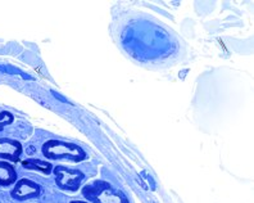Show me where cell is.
<instances>
[{"mask_svg":"<svg viewBox=\"0 0 254 203\" xmlns=\"http://www.w3.org/2000/svg\"><path fill=\"white\" fill-rule=\"evenodd\" d=\"M22 153L23 148L18 140L10 137H0V161L17 163L19 162Z\"/></svg>","mask_w":254,"mask_h":203,"instance_id":"5b68a950","label":"cell"},{"mask_svg":"<svg viewBox=\"0 0 254 203\" xmlns=\"http://www.w3.org/2000/svg\"><path fill=\"white\" fill-rule=\"evenodd\" d=\"M41 187L34 180L30 179H19L13 185V189L10 191V197L16 202H26V201L35 200L40 197Z\"/></svg>","mask_w":254,"mask_h":203,"instance_id":"277c9868","label":"cell"},{"mask_svg":"<svg viewBox=\"0 0 254 203\" xmlns=\"http://www.w3.org/2000/svg\"><path fill=\"white\" fill-rule=\"evenodd\" d=\"M82 196L89 203H130L124 192L104 180H95L85 185Z\"/></svg>","mask_w":254,"mask_h":203,"instance_id":"7a4b0ae2","label":"cell"},{"mask_svg":"<svg viewBox=\"0 0 254 203\" xmlns=\"http://www.w3.org/2000/svg\"><path fill=\"white\" fill-rule=\"evenodd\" d=\"M14 122V116L9 111H0V133L3 132L6 126L12 125Z\"/></svg>","mask_w":254,"mask_h":203,"instance_id":"ba28073f","label":"cell"},{"mask_svg":"<svg viewBox=\"0 0 254 203\" xmlns=\"http://www.w3.org/2000/svg\"><path fill=\"white\" fill-rule=\"evenodd\" d=\"M71 203H89V202H86V201H72Z\"/></svg>","mask_w":254,"mask_h":203,"instance_id":"9c48e42d","label":"cell"},{"mask_svg":"<svg viewBox=\"0 0 254 203\" xmlns=\"http://www.w3.org/2000/svg\"><path fill=\"white\" fill-rule=\"evenodd\" d=\"M54 178H56V184L59 189L65 192L74 193L80 189L82 181H84L85 175L84 172L80 170L71 169L67 166L58 165L53 169Z\"/></svg>","mask_w":254,"mask_h":203,"instance_id":"3957f363","label":"cell"},{"mask_svg":"<svg viewBox=\"0 0 254 203\" xmlns=\"http://www.w3.org/2000/svg\"><path fill=\"white\" fill-rule=\"evenodd\" d=\"M41 153L47 161H71L82 162L86 159V152L78 144L72 141H63L58 139H50L41 147Z\"/></svg>","mask_w":254,"mask_h":203,"instance_id":"6da1fadb","label":"cell"},{"mask_svg":"<svg viewBox=\"0 0 254 203\" xmlns=\"http://www.w3.org/2000/svg\"><path fill=\"white\" fill-rule=\"evenodd\" d=\"M18 203H19V202H18Z\"/></svg>","mask_w":254,"mask_h":203,"instance_id":"30bf717a","label":"cell"},{"mask_svg":"<svg viewBox=\"0 0 254 203\" xmlns=\"http://www.w3.org/2000/svg\"><path fill=\"white\" fill-rule=\"evenodd\" d=\"M22 166L27 170H32V171L41 172L44 175H49L53 172V165L52 162L44 161V159L39 158H28L22 161Z\"/></svg>","mask_w":254,"mask_h":203,"instance_id":"52a82bcc","label":"cell"},{"mask_svg":"<svg viewBox=\"0 0 254 203\" xmlns=\"http://www.w3.org/2000/svg\"><path fill=\"white\" fill-rule=\"evenodd\" d=\"M18 175L14 166L6 161H0V187H10L16 184Z\"/></svg>","mask_w":254,"mask_h":203,"instance_id":"8992f818","label":"cell"}]
</instances>
